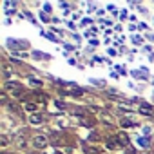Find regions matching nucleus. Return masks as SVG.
I'll use <instances>...</instances> for the list:
<instances>
[{
  "mask_svg": "<svg viewBox=\"0 0 154 154\" xmlns=\"http://www.w3.org/2000/svg\"><path fill=\"white\" fill-rule=\"evenodd\" d=\"M33 145H35L36 149H44V147L47 145V138H45V136H35V138H33Z\"/></svg>",
  "mask_w": 154,
  "mask_h": 154,
  "instance_id": "nucleus-1",
  "label": "nucleus"
},
{
  "mask_svg": "<svg viewBox=\"0 0 154 154\" xmlns=\"http://www.w3.org/2000/svg\"><path fill=\"white\" fill-rule=\"evenodd\" d=\"M63 93L76 94V96H82V89H80V87H76V85H63Z\"/></svg>",
  "mask_w": 154,
  "mask_h": 154,
  "instance_id": "nucleus-2",
  "label": "nucleus"
},
{
  "mask_svg": "<svg viewBox=\"0 0 154 154\" xmlns=\"http://www.w3.org/2000/svg\"><path fill=\"white\" fill-rule=\"evenodd\" d=\"M140 112H141V114H147V116H152V114H154L150 105H141V107H140Z\"/></svg>",
  "mask_w": 154,
  "mask_h": 154,
  "instance_id": "nucleus-3",
  "label": "nucleus"
},
{
  "mask_svg": "<svg viewBox=\"0 0 154 154\" xmlns=\"http://www.w3.org/2000/svg\"><path fill=\"white\" fill-rule=\"evenodd\" d=\"M17 145L18 147H26V132H20L17 136Z\"/></svg>",
  "mask_w": 154,
  "mask_h": 154,
  "instance_id": "nucleus-4",
  "label": "nucleus"
},
{
  "mask_svg": "<svg viewBox=\"0 0 154 154\" xmlns=\"http://www.w3.org/2000/svg\"><path fill=\"white\" fill-rule=\"evenodd\" d=\"M29 122L36 125V123H42V122H44V118H42L40 114H31V116H29Z\"/></svg>",
  "mask_w": 154,
  "mask_h": 154,
  "instance_id": "nucleus-5",
  "label": "nucleus"
},
{
  "mask_svg": "<svg viewBox=\"0 0 154 154\" xmlns=\"http://www.w3.org/2000/svg\"><path fill=\"white\" fill-rule=\"evenodd\" d=\"M118 140H120V143H122V145H127V143H129V138H127L123 132H120V134H118Z\"/></svg>",
  "mask_w": 154,
  "mask_h": 154,
  "instance_id": "nucleus-6",
  "label": "nucleus"
},
{
  "mask_svg": "<svg viewBox=\"0 0 154 154\" xmlns=\"http://www.w3.org/2000/svg\"><path fill=\"white\" fill-rule=\"evenodd\" d=\"M85 154H100V150L94 147H85Z\"/></svg>",
  "mask_w": 154,
  "mask_h": 154,
  "instance_id": "nucleus-7",
  "label": "nucleus"
},
{
  "mask_svg": "<svg viewBox=\"0 0 154 154\" xmlns=\"http://www.w3.org/2000/svg\"><path fill=\"white\" fill-rule=\"evenodd\" d=\"M11 72H13L11 67L9 65H4V76H11Z\"/></svg>",
  "mask_w": 154,
  "mask_h": 154,
  "instance_id": "nucleus-8",
  "label": "nucleus"
},
{
  "mask_svg": "<svg viewBox=\"0 0 154 154\" xmlns=\"http://www.w3.org/2000/svg\"><path fill=\"white\" fill-rule=\"evenodd\" d=\"M26 111L33 112V111H36V105H35V103H27V105H26Z\"/></svg>",
  "mask_w": 154,
  "mask_h": 154,
  "instance_id": "nucleus-9",
  "label": "nucleus"
},
{
  "mask_svg": "<svg viewBox=\"0 0 154 154\" xmlns=\"http://www.w3.org/2000/svg\"><path fill=\"white\" fill-rule=\"evenodd\" d=\"M78 120H80V123H82V125H85V127H91V122H89V120H85V118H82V116H80Z\"/></svg>",
  "mask_w": 154,
  "mask_h": 154,
  "instance_id": "nucleus-10",
  "label": "nucleus"
},
{
  "mask_svg": "<svg viewBox=\"0 0 154 154\" xmlns=\"http://www.w3.org/2000/svg\"><path fill=\"white\" fill-rule=\"evenodd\" d=\"M122 125H123V127H132V122H129V120H122Z\"/></svg>",
  "mask_w": 154,
  "mask_h": 154,
  "instance_id": "nucleus-11",
  "label": "nucleus"
},
{
  "mask_svg": "<svg viewBox=\"0 0 154 154\" xmlns=\"http://www.w3.org/2000/svg\"><path fill=\"white\" fill-rule=\"evenodd\" d=\"M56 107H58V109H65V103H62V102L56 100Z\"/></svg>",
  "mask_w": 154,
  "mask_h": 154,
  "instance_id": "nucleus-12",
  "label": "nucleus"
},
{
  "mask_svg": "<svg viewBox=\"0 0 154 154\" xmlns=\"http://www.w3.org/2000/svg\"><path fill=\"white\" fill-rule=\"evenodd\" d=\"M54 154H60V152H54Z\"/></svg>",
  "mask_w": 154,
  "mask_h": 154,
  "instance_id": "nucleus-13",
  "label": "nucleus"
}]
</instances>
